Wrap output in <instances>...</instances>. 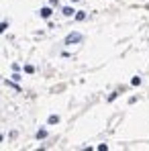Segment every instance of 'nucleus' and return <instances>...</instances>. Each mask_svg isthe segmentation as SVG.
I'll list each match as a JSON object with an SVG mask.
<instances>
[{
    "mask_svg": "<svg viewBox=\"0 0 149 151\" xmlns=\"http://www.w3.org/2000/svg\"><path fill=\"white\" fill-rule=\"evenodd\" d=\"M80 41H82V35H80V33H72V35L66 37V45H72V43H80Z\"/></svg>",
    "mask_w": 149,
    "mask_h": 151,
    "instance_id": "f257e3e1",
    "label": "nucleus"
},
{
    "mask_svg": "<svg viewBox=\"0 0 149 151\" xmlns=\"http://www.w3.org/2000/svg\"><path fill=\"white\" fill-rule=\"evenodd\" d=\"M41 16H43V18H49V16H51V8H41Z\"/></svg>",
    "mask_w": 149,
    "mask_h": 151,
    "instance_id": "f03ea898",
    "label": "nucleus"
},
{
    "mask_svg": "<svg viewBox=\"0 0 149 151\" xmlns=\"http://www.w3.org/2000/svg\"><path fill=\"white\" fill-rule=\"evenodd\" d=\"M63 14H66V16H74V8L66 6V8H63Z\"/></svg>",
    "mask_w": 149,
    "mask_h": 151,
    "instance_id": "7ed1b4c3",
    "label": "nucleus"
},
{
    "mask_svg": "<svg viewBox=\"0 0 149 151\" xmlns=\"http://www.w3.org/2000/svg\"><path fill=\"white\" fill-rule=\"evenodd\" d=\"M47 137V131H45V129H41V131L37 133V139H45Z\"/></svg>",
    "mask_w": 149,
    "mask_h": 151,
    "instance_id": "20e7f679",
    "label": "nucleus"
},
{
    "mask_svg": "<svg viewBox=\"0 0 149 151\" xmlns=\"http://www.w3.org/2000/svg\"><path fill=\"white\" fill-rule=\"evenodd\" d=\"M55 123H59V116L57 114H51L49 116V125H55Z\"/></svg>",
    "mask_w": 149,
    "mask_h": 151,
    "instance_id": "39448f33",
    "label": "nucleus"
},
{
    "mask_svg": "<svg viewBox=\"0 0 149 151\" xmlns=\"http://www.w3.org/2000/svg\"><path fill=\"white\" fill-rule=\"evenodd\" d=\"M86 18V12H76V20H84Z\"/></svg>",
    "mask_w": 149,
    "mask_h": 151,
    "instance_id": "423d86ee",
    "label": "nucleus"
},
{
    "mask_svg": "<svg viewBox=\"0 0 149 151\" xmlns=\"http://www.w3.org/2000/svg\"><path fill=\"white\" fill-rule=\"evenodd\" d=\"M131 84H133V86H139V84H141V78H139V76H137V78H133V80H131Z\"/></svg>",
    "mask_w": 149,
    "mask_h": 151,
    "instance_id": "0eeeda50",
    "label": "nucleus"
},
{
    "mask_svg": "<svg viewBox=\"0 0 149 151\" xmlns=\"http://www.w3.org/2000/svg\"><path fill=\"white\" fill-rule=\"evenodd\" d=\"M6 27H8V23H0V33H4V31H6Z\"/></svg>",
    "mask_w": 149,
    "mask_h": 151,
    "instance_id": "6e6552de",
    "label": "nucleus"
},
{
    "mask_svg": "<svg viewBox=\"0 0 149 151\" xmlns=\"http://www.w3.org/2000/svg\"><path fill=\"white\" fill-rule=\"evenodd\" d=\"M25 72H27V74H33V72H35V68H33V66H27V68H25Z\"/></svg>",
    "mask_w": 149,
    "mask_h": 151,
    "instance_id": "1a4fd4ad",
    "label": "nucleus"
},
{
    "mask_svg": "<svg viewBox=\"0 0 149 151\" xmlns=\"http://www.w3.org/2000/svg\"><path fill=\"white\" fill-rule=\"evenodd\" d=\"M0 141H2V135H0Z\"/></svg>",
    "mask_w": 149,
    "mask_h": 151,
    "instance_id": "9d476101",
    "label": "nucleus"
}]
</instances>
